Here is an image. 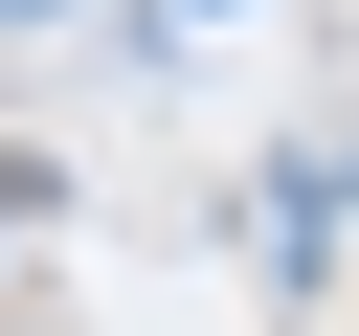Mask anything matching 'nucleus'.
Masks as SVG:
<instances>
[{"mask_svg":"<svg viewBox=\"0 0 359 336\" xmlns=\"http://www.w3.org/2000/svg\"><path fill=\"white\" fill-rule=\"evenodd\" d=\"M0 22H67V0H0Z\"/></svg>","mask_w":359,"mask_h":336,"instance_id":"obj_1","label":"nucleus"},{"mask_svg":"<svg viewBox=\"0 0 359 336\" xmlns=\"http://www.w3.org/2000/svg\"><path fill=\"white\" fill-rule=\"evenodd\" d=\"M337 202H359V157H337Z\"/></svg>","mask_w":359,"mask_h":336,"instance_id":"obj_2","label":"nucleus"}]
</instances>
